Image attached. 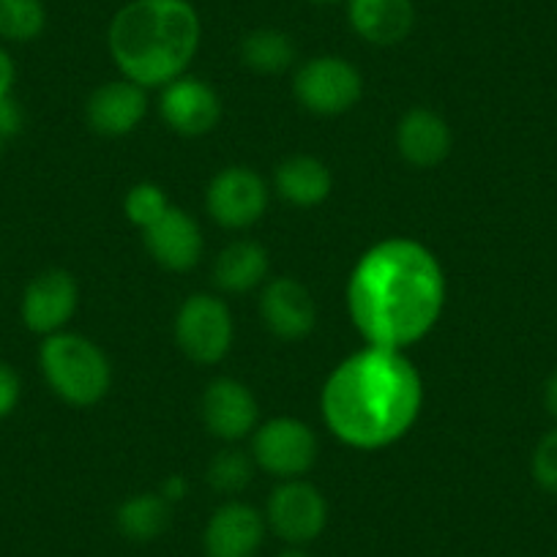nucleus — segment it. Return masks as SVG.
I'll list each match as a JSON object with an SVG mask.
<instances>
[{
	"label": "nucleus",
	"instance_id": "24",
	"mask_svg": "<svg viewBox=\"0 0 557 557\" xmlns=\"http://www.w3.org/2000/svg\"><path fill=\"white\" fill-rule=\"evenodd\" d=\"M251 481V459L244 451H219L208 465V484L222 495H238Z\"/></svg>",
	"mask_w": 557,
	"mask_h": 557
},
{
	"label": "nucleus",
	"instance_id": "3",
	"mask_svg": "<svg viewBox=\"0 0 557 557\" xmlns=\"http://www.w3.org/2000/svg\"><path fill=\"white\" fill-rule=\"evenodd\" d=\"M202 41L191 0H128L107 28V47L121 74L143 88L184 77Z\"/></svg>",
	"mask_w": 557,
	"mask_h": 557
},
{
	"label": "nucleus",
	"instance_id": "31",
	"mask_svg": "<svg viewBox=\"0 0 557 557\" xmlns=\"http://www.w3.org/2000/svg\"><path fill=\"white\" fill-rule=\"evenodd\" d=\"M544 407L557 421V372H552L544 383Z\"/></svg>",
	"mask_w": 557,
	"mask_h": 557
},
{
	"label": "nucleus",
	"instance_id": "19",
	"mask_svg": "<svg viewBox=\"0 0 557 557\" xmlns=\"http://www.w3.org/2000/svg\"><path fill=\"white\" fill-rule=\"evenodd\" d=\"M331 170L320 159L298 153V157L285 159L276 168V189L287 202L298 208L320 206L331 195Z\"/></svg>",
	"mask_w": 557,
	"mask_h": 557
},
{
	"label": "nucleus",
	"instance_id": "17",
	"mask_svg": "<svg viewBox=\"0 0 557 557\" xmlns=\"http://www.w3.org/2000/svg\"><path fill=\"white\" fill-rule=\"evenodd\" d=\"M146 246L168 271H189L202 257V233L189 213L170 206V211L146 230Z\"/></svg>",
	"mask_w": 557,
	"mask_h": 557
},
{
	"label": "nucleus",
	"instance_id": "9",
	"mask_svg": "<svg viewBox=\"0 0 557 557\" xmlns=\"http://www.w3.org/2000/svg\"><path fill=\"white\" fill-rule=\"evenodd\" d=\"M206 208L227 230H246L262 219L268 208V186L255 170L227 168L211 181Z\"/></svg>",
	"mask_w": 557,
	"mask_h": 557
},
{
	"label": "nucleus",
	"instance_id": "26",
	"mask_svg": "<svg viewBox=\"0 0 557 557\" xmlns=\"http://www.w3.org/2000/svg\"><path fill=\"white\" fill-rule=\"evenodd\" d=\"M530 473L541 490L557 495V426L546 432L535 446L533 459H530Z\"/></svg>",
	"mask_w": 557,
	"mask_h": 557
},
{
	"label": "nucleus",
	"instance_id": "2",
	"mask_svg": "<svg viewBox=\"0 0 557 557\" xmlns=\"http://www.w3.org/2000/svg\"><path fill=\"white\" fill-rule=\"evenodd\" d=\"M424 405V383L410 358L391 347H363L331 372L323 416L336 441L361 451L405 437Z\"/></svg>",
	"mask_w": 557,
	"mask_h": 557
},
{
	"label": "nucleus",
	"instance_id": "33",
	"mask_svg": "<svg viewBox=\"0 0 557 557\" xmlns=\"http://www.w3.org/2000/svg\"><path fill=\"white\" fill-rule=\"evenodd\" d=\"M312 3H320V7H334V3H342V0H312Z\"/></svg>",
	"mask_w": 557,
	"mask_h": 557
},
{
	"label": "nucleus",
	"instance_id": "16",
	"mask_svg": "<svg viewBox=\"0 0 557 557\" xmlns=\"http://www.w3.org/2000/svg\"><path fill=\"white\" fill-rule=\"evenodd\" d=\"M347 20L358 39L374 47H394L412 34V0H347Z\"/></svg>",
	"mask_w": 557,
	"mask_h": 557
},
{
	"label": "nucleus",
	"instance_id": "28",
	"mask_svg": "<svg viewBox=\"0 0 557 557\" xmlns=\"http://www.w3.org/2000/svg\"><path fill=\"white\" fill-rule=\"evenodd\" d=\"M23 128V110H20L17 101L9 96V99L0 101V134L3 137H14V134Z\"/></svg>",
	"mask_w": 557,
	"mask_h": 557
},
{
	"label": "nucleus",
	"instance_id": "18",
	"mask_svg": "<svg viewBox=\"0 0 557 557\" xmlns=\"http://www.w3.org/2000/svg\"><path fill=\"white\" fill-rule=\"evenodd\" d=\"M396 146L412 168H435L451 153V128L437 112L418 107L399 121Z\"/></svg>",
	"mask_w": 557,
	"mask_h": 557
},
{
	"label": "nucleus",
	"instance_id": "1",
	"mask_svg": "<svg viewBox=\"0 0 557 557\" xmlns=\"http://www.w3.org/2000/svg\"><path fill=\"white\" fill-rule=\"evenodd\" d=\"M446 304L437 257L410 238H388L356 262L347 307L358 334L374 347L405 350L435 329Z\"/></svg>",
	"mask_w": 557,
	"mask_h": 557
},
{
	"label": "nucleus",
	"instance_id": "23",
	"mask_svg": "<svg viewBox=\"0 0 557 557\" xmlns=\"http://www.w3.org/2000/svg\"><path fill=\"white\" fill-rule=\"evenodd\" d=\"M45 0H0V39L25 45L45 34Z\"/></svg>",
	"mask_w": 557,
	"mask_h": 557
},
{
	"label": "nucleus",
	"instance_id": "11",
	"mask_svg": "<svg viewBox=\"0 0 557 557\" xmlns=\"http://www.w3.org/2000/svg\"><path fill=\"white\" fill-rule=\"evenodd\" d=\"M265 539V517L255 506L230 500L211 513L202 533L206 557H257Z\"/></svg>",
	"mask_w": 557,
	"mask_h": 557
},
{
	"label": "nucleus",
	"instance_id": "4",
	"mask_svg": "<svg viewBox=\"0 0 557 557\" xmlns=\"http://www.w3.org/2000/svg\"><path fill=\"white\" fill-rule=\"evenodd\" d=\"M39 363L50 388L74 407H90L110 391V361L90 339L69 331L45 336Z\"/></svg>",
	"mask_w": 557,
	"mask_h": 557
},
{
	"label": "nucleus",
	"instance_id": "13",
	"mask_svg": "<svg viewBox=\"0 0 557 557\" xmlns=\"http://www.w3.org/2000/svg\"><path fill=\"white\" fill-rule=\"evenodd\" d=\"M260 314L265 329L276 339L296 342L312 334L318 309H314L312 296L301 282L293 276H278L268 282L260 296Z\"/></svg>",
	"mask_w": 557,
	"mask_h": 557
},
{
	"label": "nucleus",
	"instance_id": "5",
	"mask_svg": "<svg viewBox=\"0 0 557 557\" xmlns=\"http://www.w3.org/2000/svg\"><path fill=\"white\" fill-rule=\"evenodd\" d=\"M296 99L314 115H342L363 96L361 72L339 55H320L304 63L296 74Z\"/></svg>",
	"mask_w": 557,
	"mask_h": 557
},
{
	"label": "nucleus",
	"instance_id": "30",
	"mask_svg": "<svg viewBox=\"0 0 557 557\" xmlns=\"http://www.w3.org/2000/svg\"><path fill=\"white\" fill-rule=\"evenodd\" d=\"M186 490H189V484H186L184 475H170V479L162 484V492H159V495H162L164 500H170L175 506L178 500H184Z\"/></svg>",
	"mask_w": 557,
	"mask_h": 557
},
{
	"label": "nucleus",
	"instance_id": "29",
	"mask_svg": "<svg viewBox=\"0 0 557 557\" xmlns=\"http://www.w3.org/2000/svg\"><path fill=\"white\" fill-rule=\"evenodd\" d=\"M14 79H17V69H14L12 55L0 47V101L12 96Z\"/></svg>",
	"mask_w": 557,
	"mask_h": 557
},
{
	"label": "nucleus",
	"instance_id": "22",
	"mask_svg": "<svg viewBox=\"0 0 557 557\" xmlns=\"http://www.w3.org/2000/svg\"><path fill=\"white\" fill-rule=\"evenodd\" d=\"M240 61L257 74H282L296 61V45L285 30L257 28L240 41Z\"/></svg>",
	"mask_w": 557,
	"mask_h": 557
},
{
	"label": "nucleus",
	"instance_id": "7",
	"mask_svg": "<svg viewBox=\"0 0 557 557\" xmlns=\"http://www.w3.org/2000/svg\"><path fill=\"white\" fill-rule=\"evenodd\" d=\"M265 524L290 546L318 539L329 524V503L318 486L301 479H287L268 497Z\"/></svg>",
	"mask_w": 557,
	"mask_h": 557
},
{
	"label": "nucleus",
	"instance_id": "14",
	"mask_svg": "<svg viewBox=\"0 0 557 557\" xmlns=\"http://www.w3.org/2000/svg\"><path fill=\"white\" fill-rule=\"evenodd\" d=\"M260 407L255 394L233 377H219L202 394V421L219 441H240L255 432Z\"/></svg>",
	"mask_w": 557,
	"mask_h": 557
},
{
	"label": "nucleus",
	"instance_id": "21",
	"mask_svg": "<svg viewBox=\"0 0 557 557\" xmlns=\"http://www.w3.org/2000/svg\"><path fill=\"white\" fill-rule=\"evenodd\" d=\"M170 522H173V503L164 500L159 492L128 497L115 511L117 533L137 544L157 541L170 528Z\"/></svg>",
	"mask_w": 557,
	"mask_h": 557
},
{
	"label": "nucleus",
	"instance_id": "27",
	"mask_svg": "<svg viewBox=\"0 0 557 557\" xmlns=\"http://www.w3.org/2000/svg\"><path fill=\"white\" fill-rule=\"evenodd\" d=\"M20 394H23L20 374L7 361H0V418L12 416L20 401Z\"/></svg>",
	"mask_w": 557,
	"mask_h": 557
},
{
	"label": "nucleus",
	"instance_id": "32",
	"mask_svg": "<svg viewBox=\"0 0 557 557\" xmlns=\"http://www.w3.org/2000/svg\"><path fill=\"white\" fill-rule=\"evenodd\" d=\"M276 557H312V555H309V552H304L301 546H290V549L278 552Z\"/></svg>",
	"mask_w": 557,
	"mask_h": 557
},
{
	"label": "nucleus",
	"instance_id": "12",
	"mask_svg": "<svg viewBox=\"0 0 557 557\" xmlns=\"http://www.w3.org/2000/svg\"><path fill=\"white\" fill-rule=\"evenodd\" d=\"M159 110L173 132L184 134V137H200V134L216 128L219 117H222V101L211 85L184 74L164 85Z\"/></svg>",
	"mask_w": 557,
	"mask_h": 557
},
{
	"label": "nucleus",
	"instance_id": "25",
	"mask_svg": "<svg viewBox=\"0 0 557 557\" xmlns=\"http://www.w3.org/2000/svg\"><path fill=\"white\" fill-rule=\"evenodd\" d=\"M123 211H126V219L146 233L148 227L159 222L164 213L170 211V200L164 195L162 186L157 184H137L123 200Z\"/></svg>",
	"mask_w": 557,
	"mask_h": 557
},
{
	"label": "nucleus",
	"instance_id": "20",
	"mask_svg": "<svg viewBox=\"0 0 557 557\" xmlns=\"http://www.w3.org/2000/svg\"><path fill=\"white\" fill-rule=\"evenodd\" d=\"M268 276V251L257 240H235L213 265L216 285L227 293H249Z\"/></svg>",
	"mask_w": 557,
	"mask_h": 557
},
{
	"label": "nucleus",
	"instance_id": "34",
	"mask_svg": "<svg viewBox=\"0 0 557 557\" xmlns=\"http://www.w3.org/2000/svg\"><path fill=\"white\" fill-rule=\"evenodd\" d=\"M3 143H7V137H3V134H0V153H3Z\"/></svg>",
	"mask_w": 557,
	"mask_h": 557
},
{
	"label": "nucleus",
	"instance_id": "10",
	"mask_svg": "<svg viewBox=\"0 0 557 557\" xmlns=\"http://www.w3.org/2000/svg\"><path fill=\"white\" fill-rule=\"evenodd\" d=\"M77 301L79 290L72 273L61 271V268H50V271L39 273L25 287L23 307H20L25 329L41 336L58 334L74 318Z\"/></svg>",
	"mask_w": 557,
	"mask_h": 557
},
{
	"label": "nucleus",
	"instance_id": "15",
	"mask_svg": "<svg viewBox=\"0 0 557 557\" xmlns=\"http://www.w3.org/2000/svg\"><path fill=\"white\" fill-rule=\"evenodd\" d=\"M148 112L146 88L132 79H115L90 94L85 115L94 132L104 137H123L143 123Z\"/></svg>",
	"mask_w": 557,
	"mask_h": 557
},
{
	"label": "nucleus",
	"instance_id": "8",
	"mask_svg": "<svg viewBox=\"0 0 557 557\" xmlns=\"http://www.w3.org/2000/svg\"><path fill=\"white\" fill-rule=\"evenodd\" d=\"M255 462L276 479H301L318 459V437L298 418H273L257 430Z\"/></svg>",
	"mask_w": 557,
	"mask_h": 557
},
{
	"label": "nucleus",
	"instance_id": "6",
	"mask_svg": "<svg viewBox=\"0 0 557 557\" xmlns=\"http://www.w3.org/2000/svg\"><path fill=\"white\" fill-rule=\"evenodd\" d=\"M175 342L195 363H219L233 345V314L219 298L191 296L175 318Z\"/></svg>",
	"mask_w": 557,
	"mask_h": 557
}]
</instances>
